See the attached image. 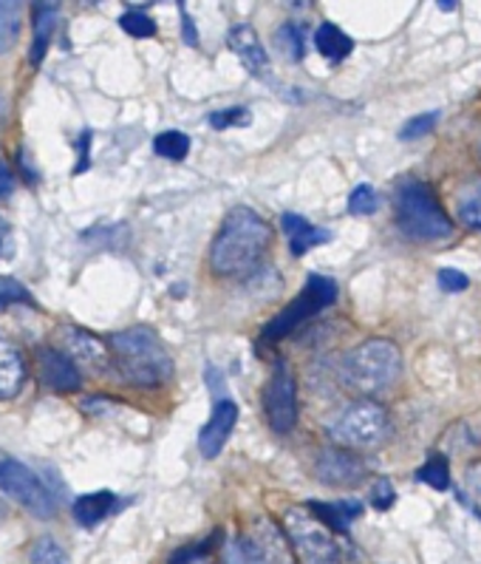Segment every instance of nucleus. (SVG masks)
Here are the masks:
<instances>
[{
    "instance_id": "1",
    "label": "nucleus",
    "mask_w": 481,
    "mask_h": 564,
    "mask_svg": "<svg viewBox=\"0 0 481 564\" xmlns=\"http://www.w3.org/2000/svg\"><path fill=\"white\" fill-rule=\"evenodd\" d=\"M270 245V221L252 207H232L210 245V270L218 279H244L261 264Z\"/></svg>"
},
{
    "instance_id": "2",
    "label": "nucleus",
    "mask_w": 481,
    "mask_h": 564,
    "mask_svg": "<svg viewBox=\"0 0 481 564\" xmlns=\"http://www.w3.org/2000/svg\"><path fill=\"white\" fill-rule=\"evenodd\" d=\"M111 352L128 383L153 389L171 380L173 358L151 326H131L111 338Z\"/></svg>"
},
{
    "instance_id": "3",
    "label": "nucleus",
    "mask_w": 481,
    "mask_h": 564,
    "mask_svg": "<svg viewBox=\"0 0 481 564\" xmlns=\"http://www.w3.org/2000/svg\"><path fill=\"white\" fill-rule=\"evenodd\" d=\"M396 227L411 241H442L453 236V221L425 182L408 180L394 199Z\"/></svg>"
},
{
    "instance_id": "4",
    "label": "nucleus",
    "mask_w": 481,
    "mask_h": 564,
    "mask_svg": "<svg viewBox=\"0 0 481 564\" xmlns=\"http://www.w3.org/2000/svg\"><path fill=\"white\" fill-rule=\"evenodd\" d=\"M400 372H403V355H400V346L389 338L365 340L343 358L346 383L365 398L389 392L400 380Z\"/></svg>"
},
{
    "instance_id": "5",
    "label": "nucleus",
    "mask_w": 481,
    "mask_h": 564,
    "mask_svg": "<svg viewBox=\"0 0 481 564\" xmlns=\"http://www.w3.org/2000/svg\"><path fill=\"white\" fill-rule=\"evenodd\" d=\"M329 434L340 448L371 452V448H380V445L389 440V412H385L380 403H374V400H360V403L349 405V409L331 423Z\"/></svg>"
},
{
    "instance_id": "6",
    "label": "nucleus",
    "mask_w": 481,
    "mask_h": 564,
    "mask_svg": "<svg viewBox=\"0 0 481 564\" xmlns=\"http://www.w3.org/2000/svg\"><path fill=\"white\" fill-rule=\"evenodd\" d=\"M284 533L292 544V553L304 564H340L343 553L311 508H289L284 513Z\"/></svg>"
},
{
    "instance_id": "7",
    "label": "nucleus",
    "mask_w": 481,
    "mask_h": 564,
    "mask_svg": "<svg viewBox=\"0 0 481 564\" xmlns=\"http://www.w3.org/2000/svg\"><path fill=\"white\" fill-rule=\"evenodd\" d=\"M335 299H337L335 281L326 279V275H317V272H311L309 281H306V286H304V293L297 295V301H292L284 313H277L275 318L266 324V329L261 338H264V344L286 338V335L295 333L297 326L306 324L311 315H317L320 310H326V306L335 304Z\"/></svg>"
},
{
    "instance_id": "8",
    "label": "nucleus",
    "mask_w": 481,
    "mask_h": 564,
    "mask_svg": "<svg viewBox=\"0 0 481 564\" xmlns=\"http://www.w3.org/2000/svg\"><path fill=\"white\" fill-rule=\"evenodd\" d=\"M0 491L12 497L14 502L23 505L26 511H32L34 517H52L54 508H57V494L48 491L46 482L37 477V474L23 465L20 459L7 457L0 454Z\"/></svg>"
},
{
    "instance_id": "9",
    "label": "nucleus",
    "mask_w": 481,
    "mask_h": 564,
    "mask_svg": "<svg viewBox=\"0 0 481 564\" xmlns=\"http://www.w3.org/2000/svg\"><path fill=\"white\" fill-rule=\"evenodd\" d=\"M264 412L270 420L272 432L289 434L297 423V380L284 364L277 366L275 375L266 383Z\"/></svg>"
},
{
    "instance_id": "10",
    "label": "nucleus",
    "mask_w": 481,
    "mask_h": 564,
    "mask_svg": "<svg viewBox=\"0 0 481 564\" xmlns=\"http://www.w3.org/2000/svg\"><path fill=\"white\" fill-rule=\"evenodd\" d=\"M238 542H241V551H244L250 564H295L289 539L270 519H261V522L252 524Z\"/></svg>"
},
{
    "instance_id": "11",
    "label": "nucleus",
    "mask_w": 481,
    "mask_h": 564,
    "mask_svg": "<svg viewBox=\"0 0 481 564\" xmlns=\"http://www.w3.org/2000/svg\"><path fill=\"white\" fill-rule=\"evenodd\" d=\"M236 423H238L236 400H230V398L216 400L210 420H207L205 429H201V434H198V452L205 454L207 459H216L218 454H221V448L227 445V440H230Z\"/></svg>"
},
{
    "instance_id": "12",
    "label": "nucleus",
    "mask_w": 481,
    "mask_h": 564,
    "mask_svg": "<svg viewBox=\"0 0 481 564\" xmlns=\"http://www.w3.org/2000/svg\"><path fill=\"white\" fill-rule=\"evenodd\" d=\"M315 471L326 485H360L369 474V465L343 448H329L317 454Z\"/></svg>"
},
{
    "instance_id": "13",
    "label": "nucleus",
    "mask_w": 481,
    "mask_h": 564,
    "mask_svg": "<svg viewBox=\"0 0 481 564\" xmlns=\"http://www.w3.org/2000/svg\"><path fill=\"white\" fill-rule=\"evenodd\" d=\"M57 338H59V346H63V352H66L74 364L94 366V369H106L108 366L106 344H102L94 333H88V329H79V326H63Z\"/></svg>"
},
{
    "instance_id": "14",
    "label": "nucleus",
    "mask_w": 481,
    "mask_h": 564,
    "mask_svg": "<svg viewBox=\"0 0 481 564\" xmlns=\"http://www.w3.org/2000/svg\"><path fill=\"white\" fill-rule=\"evenodd\" d=\"M227 43H230L232 52L238 54V61L244 63L252 77H266L270 74V54H266L264 43H261V37H258L250 23H236L227 32Z\"/></svg>"
},
{
    "instance_id": "15",
    "label": "nucleus",
    "mask_w": 481,
    "mask_h": 564,
    "mask_svg": "<svg viewBox=\"0 0 481 564\" xmlns=\"http://www.w3.org/2000/svg\"><path fill=\"white\" fill-rule=\"evenodd\" d=\"M40 375L52 392H77L83 386L77 364L63 349H40Z\"/></svg>"
},
{
    "instance_id": "16",
    "label": "nucleus",
    "mask_w": 481,
    "mask_h": 564,
    "mask_svg": "<svg viewBox=\"0 0 481 564\" xmlns=\"http://www.w3.org/2000/svg\"><path fill=\"white\" fill-rule=\"evenodd\" d=\"M23 383H26V358L7 335H0V400H12Z\"/></svg>"
},
{
    "instance_id": "17",
    "label": "nucleus",
    "mask_w": 481,
    "mask_h": 564,
    "mask_svg": "<svg viewBox=\"0 0 481 564\" xmlns=\"http://www.w3.org/2000/svg\"><path fill=\"white\" fill-rule=\"evenodd\" d=\"M281 227L289 236V247L292 256H306L311 247H320L326 241H331V232L326 227H315L304 219V216H297V213H284L281 216Z\"/></svg>"
},
{
    "instance_id": "18",
    "label": "nucleus",
    "mask_w": 481,
    "mask_h": 564,
    "mask_svg": "<svg viewBox=\"0 0 481 564\" xmlns=\"http://www.w3.org/2000/svg\"><path fill=\"white\" fill-rule=\"evenodd\" d=\"M113 508H117V497H113L111 491H97L79 497L77 502L72 505V513L83 528H97Z\"/></svg>"
},
{
    "instance_id": "19",
    "label": "nucleus",
    "mask_w": 481,
    "mask_h": 564,
    "mask_svg": "<svg viewBox=\"0 0 481 564\" xmlns=\"http://www.w3.org/2000/svg\"><path fill=\"white\" fill-rule=\"evenodd\" d=\"M315 517L329 528V531H349V524L363 513V502L354 499H340V502H311L309 505Z\"/></svg>"
},
{
    "instance_id": "20",
    "label": "nucleus",
    "mask_w": 481,
    "mask_h": 564,
    "mask_svg": "<svg viewBox=\"0 0 481 564\" xmlns=\"http://www.w3.org/2000/svg\"><path fill=\"white\" fill-rule=\"evenodd\" d=\"M315 46L329 63H340L351 54L354 41H351L343 29H337L335 23H320V29L315 32Z\"/></svg>"
},
{
    "instance_id": "21",
    "label": "nucleus",
    "mask_w": 481,
    "mask_h": 564,
    "mask_svg": "<svg viewBox=\"0 0 481 564\" xmlns=\"http://www.w3.org/2000/svg\"><path fill=\"white\" fill-rule=\"evenodd\" d=\"M57 18H59V9L54 7V3H40V7L34 9V43H32V52H29V61H32L34 66L43 63V57H46V48H48V41H52Z\"/></svg>"
},
{
    "instance_id": "22",
    "label": "nucleus",
    "mask_w": 481,
    "mask_h": 564,
    "mask_svg": "<svg viewBox=\"0 0 481 564\" xmlns=\"http://www.w3.org/2000/svg\"><path fill=\"white\" fill-rule=\"evenodd\" d=\"M456 216L468 230H481V182H470L456 193Z\"/></svg>"
},
{
    "instance_id": "23",
    "label": "nucleus",
    "mask_w": 481,
    "mask_h": 564,
    "mask_svg": "<svg viewBox=\"0 0 481 564\" xmlns=\"http://www.w3.org/2000/svg\"><path fill=\"white\" fill-rule=\"evenodd\" d=\"M20 34V7L12 0H0V54H7L9 48L18 43Z\"/></svg>"
},
{
    "instance_id": "24",
    "label": "nucleus",
    "mask_w": 481,
    "mask_h": 564,
    "mask_svg": "<svg viewBox=\"0 0 481 564\" xmlns=\"http://www.w3.org/2000/svg\"><path fill=\"white\" fill-rule=\"evenodd\" d=\"M153 151L171 162H182L190 153V137L182 131H165L153 140Z\"/></svg>"
},
{
    "instance_id": "25",
    "label": "nucleus",
    "mask_w": 481,
    "mask_h": 564,
    "mask_svg": "<svg viewBox=\"0 0 481 564\" xmlns=\"http://www.w3.org/2000/svg\"><path fill=\"white\" fill-rule=\"evenodd\" d=\"M416 479L425 485H430V488H436V491H448L450 488V465L448 459L442 457V454H430L428 463L416 471Z\"/></svg>"
},
{
    "instance_id": "26",
    "label": "nucleus",
    "mask_w": 481,
    "mask_h": 564,
    "mask_svg": "<svg viewBox=\"0 0 481 564\" xmlns=\"http://www.w3.org/2000/svg\"><path fill=\"white\" fill-rule=\"evenodd\" d=\"M277 46L284 48V54L289 61H304L306 54V29L297 26V23H284L275 34Z\"/></svg>"
},
{
    "instance_id": "27",
    "label": "nucleus",
    "mask_w": 481,
    "mask_h": 564,
    "mask_svg": "<svg viewBox=\"0 0 481 564\" xmlns=\"http://www.w3.org/2000/svg\"><path fill=\"white\" fill-rule=\"evenodd\" d=\"M349 210L354 216H371L380 210V196H376L374 185H357L349 196Z\"/></svg>"
},
{
    "instance_id": "28",
    "label": "nucleus",
    "mask_w": 481,
    "mask_h": 564,
    "mask_svg": "<svg viewBox=\"0 0 481 564\" xmlns=\"http://www.w3.org/2000/svg\"><path fill=\"white\" fill-rule=\"evenodd\" d=\"M32 564H68V553L63 551V544L54 542L52 536H43L34 542Z\"/></svg>"
},
{
    "instance_id": "29",
    "label": "nucleus",
    "mask_w": 481,
    "mask_h": 564,
    "mask_svg": "<svg viewBox=\"0 0 481 564\" xmlns=\"http://www.w3.org/2000/svg\"><path fill=\"white\" fill-rule=\"evenodd\" d=\"M119 26L125 29L131 37H153V34H156L153 18H147V14L139 12V9H128V12L119 18Z\"/></svg>"
},
{
    "instance_id": "30",
    "label": "nucleus",
    "mask_w": 481,
    "mask_h": 564,
    "mask_svg": "<svg viewBox=\"0 0 481 564\" xmlns=\"http://www.w3.org/2000/svg\"><path fill=\"white\" fill-rule=\"evenodd\" d=\"M439 122V111H428V113H419V117H411L403 128H400V140L411 142V140H419L425 133H430Z\"/></svg>"
},
{
    "instance_id": "31",
    "label": "nucleus",
    "mask_w": 481,
    "mask_h": 564,
    "mask_svg": "<svg viewBox=\"0 0 481 564\" xmlns=\"http://www.w3.org/2000/svg\"><path fill=\"white\" fill-rule=\"evenodd\" d=\"M12 304H34L32 293L20 281L9 279V275H0V310H7Z\"/></svg>"
},
{
    "instance_id": "32",
    "label": "nucleus",
    "mask_w": 481,
    "mask_h": 564,
    "mask_svg": "<svg viewBox=\"0 0 481 564\" xmlns=\"http://www.w3.org/2000/svg\"><path fill=\"white\" fill-rule=\"evenodd\" d=\"M210 126L216 131H225L230 126H250V111L247 108H227V111L210 113Z\"/></svg>"
},
{
    "instance_id": "33",
    "label": "nucleus",
    "mask_w": 481,
    "mask_h": 564,
    "mask_svg": "<svg viewBox=\"0 0 481 564\" xmlns=\"http://www.w3.org/2000/svg\"><path fill=\"white\" fill-rule=\"evenodd\" d=\"M436 284H439V290L442 293H462V290H468L470 281L464 272L459 270H439V275H436Z\"/></svg>"
},
{
    "instance_id": "34",
    "label": "nucleus",
    "mask_w": 481,
    "mask_h": 564,
    "mask_svg": "<svg viewBox=\"0 0 481 564\" xmlns=\"http://www.w3.org/2000/svg\"><path fill=\"white\" fill-rule=\"evenodd\" d=\"M371 502H374V508H380V511H389L391 505L396 502L394 485H391L389 479H376L374 491H371Z\"/></svg>"
},
{
    "instance_id": "35",
    "label": "nucleus",
    "mask_w": 481,
    "mask_h": 564,
    "mask_svg": "<svg viewBox=\"0 0 481 564\" xmlns=\"http://www.w3.org/2000/svg\"><path fill=\"white\" fill-rule=\"evenodd\" d=\"M464 485H468L470 497L481 505V459L468 465V471H464Z\"/></svg>"
},
{
    "instance_id": "36",
    "label": "nucleus",
    "mask_w": 481,
    "mask_h": 564,
    "mask_svg": "<svg viewBox=\"0 0 481 564\" xmlns=\"http://www.w3.org/2000/svg\"><path fill=\"white\" fill-rule=\"evenodd\" d=\"M77 148H79V162H77V167H74V173H83V171H88V165H91V153H88V148H91V131L79 133Z\"/></svg>"
},
{
    "instance_id": "37",
    "label": "nucleus",
    "mask_w": 481,
    "mask_h": 564,
    "mask_svg": "<svg viewBox=\"0 0 481 564\" xmlns=\"http://www.w3.org/2000/svg\"><path fill=\"white\" fill-rule=\"evenodd\" d=\"M182 37H185V43H187V46H193V48L198 46V32H196V23H193V18H190V14L185 12V9H182Z\"/></svg>"
},
{
    "instance_id": "38",
    "label": "nucleus",
    "mask_w": 481,
    "mask_h": 564,
    "mask_svg": "<svg viewBox=\"0 0 481 564\" xmlns=\"http://www.w3.org/2000/svg\"><path fill=\"white\" fill-rule=\"evenodd\" d=\"M225 564H250V562H247L244 551H241V542H227L225 544Z\"/></svg>"
},
{
    "instance_id": "39",
    "label": "nucleus",
    "mask_w": 481,
    "mask_h": 564,
    "mask_svg": "<svg viewBox=\"0 0 481 564\" xmlns=\"http://www.w3.org/2000/svg\"><path fill=\"white\" fill-rule=\"evenodd\" d=\"M12 187H14L12 173H9L7 165H0V199H3V196H9V193H12Z\"/></svg>"
},
{
    "instance_id": "40",
    "label": "nucleus",
    "mask_w": 481,
    "mask_h": 564,
    "mask_svg": "<svg viewBox=\"0 0 481 564\" xmlns=\"http://www.w3.org/2000/svg\"><path fill=\"white\" fill-rule=\"evenodd\" d=\"M205 380H207V386H210L212 392H218V389H221V383H225V380H221V375L216 372V366H207Z\"/></svg>"
},
{
    "instance_id": "41",
    "label": "nucleus",
    "mask_w": 481,
    "mask_h": 564,
    "mask_svg": "<svg viewBox=\"0 0 481 564\" xmlns=\"http://www.w3.org/2000/svg\"><path fill=\"white\" fill-rule=\"evenodd\" d=\"M7 239H9V227L7 221L0 219V252H3V247H7Z\"/></svg>"
},
{
    "instance_id": "42",
    "label": "nucleus",
    "mask_w": 481,
    "mask_h": 564,
    "mask_svg": "<svg viewBox=\"0 0 481 564\" xmlns=\"http://www.w3.org/2000/svg\"><path fill=\"white\" fill-rule=\"evenodd\" d=\"M3 113H7V100H3V94H0V120H3Z\"/></svg>"
},
{
    "instance_id": "43",
    "label": "nucleus",
    "mask_w": 481,
    "mask_h": 564,
    "mask_svg": "<svg viewBox=\"0 0 481 564\" xmlns=\"http://www.w3.org/2000/svg\"><path fill=\"white\" fill-rule=\"evenodd\" d=\"M442 9H445V12H450V9H456V3H453V0H442Z\"/></svg>"
},
{
    "instance_id": "44",
    "label": "nucleus",
    "mask_w": 481,
    "mask_h": 564,
    "mask_svg": "<svg viewBox=\"0 0 481 564\" xmlns=\"http://www.w3.org/2000/svg\"><path fill=\"white\" fill-rule=\"evenodd\" d=\"M3 517H7V511H3V505H0V522H3Z\"/></svg>"
},
{
    "instance_id": "45",
    "label": "nucleus",
    "mask_w": 481,
    "mask_h": 564,
    "mask_svg": "<svg viewBox=\"0 0 481 564\" xmlns=\"http://www.w3.org/2000/svg\"><path fill=\"white\" fill-rule=\"evenodd\" d=\"M479 160H481V148H479Z\"/></svg>"
}]
</instances>
